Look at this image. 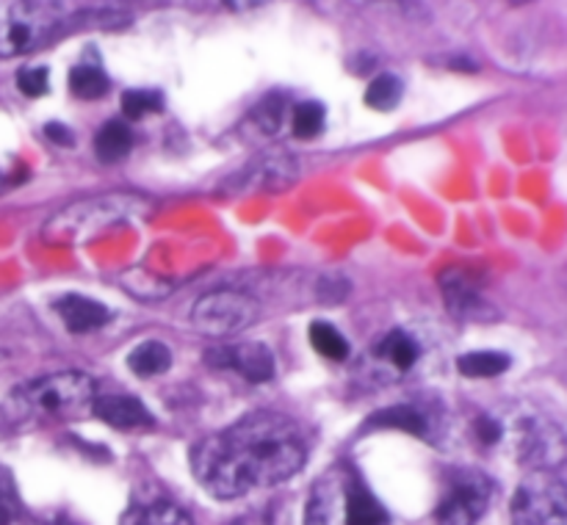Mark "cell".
<instances>
[{
  "label": "cell",
  "mask_w": 567,
  "mask_h": 525,
  "mask_svg": "<svg viewBox=\"0 0 567 525\" xmlns=\"http://www.w3.org/2000/svg\"><path fill=\"white\" fill-rule=\"evenodd\" d=\"M418 354H421V349H418L416 338H409L404 329L387 332L374 349V360L380 362L382 368H387V371H393L396 376L407 374L409 368L418 362Z\"/></svg>",
  "instance_id": "cell-14"
},
{
  "label": "cell",
  "mask_w": 567,
  "mask_h": 525,
  "mask_svg": "<svg viewBox=\"0 0 567 525\" xmlns=\"http://www.w3.org/2000/svg\"><path fill=\"white\" fill-rule=\"evenodd\" d=\"M324 105L316 100H308V103H299L297 112H293V133L299 139H316L324 130Z\"/></svg>",
  "instance_id": "cell-23"
},
{
  "label": "cell",
  "mask_w": 567,
  "mask_h": 525,
  "mask_svg": "<svg viewBox=\"0 0 567 525\" xmlns=\"http://www.w3.org/2000/svg\"><path fill=\"white\" fill-rule=\"evenodd\" d=\"M18 172H20V175H25L23 166H18V170H14V161L0 170V191H3V188H9V186H18V183L25 180V177H18Z\"/></svg>",
  "instance_id": "cell-29"
},
{
  "label": "cell",
  "mask_w": 567,
  "mask_h": 525,
  "mask_svg": "<svg viewBox=\"0 0 567 525\" xmlns=\"http://www.w3.org/2000/svg\"><path fill=\"white\" fill-rule=\"evenodd\" d=\"M161 108H164V97H161V92H152V89H130V92L123 94V114L128 119L159 114Z\"/></svg>",
  "instance_id": "cell-24"
},
{
  "label": "cell",
  "mask_w": 567,
  "mask_h": 525,
  "mask_svg": "<svg viewBox=\"0 0 567 525\" xmlns=\"http://www.w3.org/2000/svg\"><path fill=\"white\" fill-rule=\"evenodd\" d=\"M205 362L222 371H235L250 382H266L275 376V357L264 343L213 346L205 351Z\"/></svg>",
  "instance_id": "cell-11"
},
{
  "label": "cell",
  "mask_w": 567,
  "mask_h": 525,
  "mask_svg": "<svg viewBox=\"0 0 567 525\" xmlns=\"http://www.w3.org/2000/svg\"><path fill=\"white\" fill-rule=\"evenodd\" d=\"M56 310H59L61 322L70 332H92V329H100L108 322V307L106 304L94 302V299L86 296H65L56 302Z\"/></svg>",
  "instance_id": "cell-13"
},
{
  "label": "cell",
  "mask_w": 567,
  "mask_h": 525,
  "mask_svg": "<svg viewBox=\"0 0 567 525\" xmlns=\"http://www.w3.org/2000/svg\"><path fill=\"white\" fill-rule=\"evenodd\" d=\"M304 525H391V514L355 467L335 465L313 485Z\"/></svg>",
  "instance_id": "cell-2"
},
{
  "label": "cell",
  "mask_w": 567,
  "mask_h": 525,
  "mask_svg": "<svg viewBox=\"0 0 567 525\" xmlns=\"http://www.w3.org/2000/svg\"><path fill=\"white\" fill-rule=\"evenodd\" d=\"M147 202L136 194H106V197H89L81 202L67 205L65 210L54 213L45 224V241L59 246H78L97 238L103 230L125 222L130 217H141Z\"/></svg>",
  "instance_id": "cell-3"
},
{
  "label": "cell",
  "mask_w": 567,
  "mask_h": 525,
  "mask_svg": "<svg viewBox=\"0 0 567 525\" xmlns=\"http://www.w3.org/2000/svg\"><path fill=\"white\" fill-rule=\"evenodd\" d=\"M308 462V443L291 418L269 409L244 415L233 427L199 440L192 470L208 495L233 501L297 476Z\"/></svg>",
  "instance_id": "cell-1"
},
{
  "label": "cell",
  "mask_w": 567,
  "mask_h": 525,
  "mask_svg": "<svg viewBox=\"0 0 567 525\" xmlns=\"http://www.w3.org/2000/svg\"><path fill=\"white\" fill-rule=\"evenodd\" d=\"M371 427H382V429H402L407 434H418L421 438L427 432V420L424 415L418 412L416 407H391V409H380V412L371 418Z\"/></svg>",
  "instance_id": "cell-20"
},
{
  "label": "cell",
  "mask_w": 567,
  "mask_h": 525,
  "mask_svg": "<svg viewBox=\"0 0 567 525\" xmlns=\"http://www.w3.org/2000/svg\"><path fill=\"white\" fill-rule=\"evenodd\" d=\"M257 318L255 299L239 291L205 293L192 310V327L208 338H230L250 329Z\"/></svg>",
  "instance_id": "cell-6"
},
{
  "label": "cell",
  "mask_w": 567,
  "mask_h": 525,
  "mask_svg": "<svg viewBox=\"0 0 567 525\" xmlns=\"http://www.w3.org/2000/svg\"><path fill=\"white\" fill-rule=\"evenodd\" d=\"M20 520V498L14 490V481L3 467H0V525H18Z\"/></svg>",
  "instance_id": "cell-26"
},
{
  "label": "cell",
  "mask_w": 567,
  "mask_h": 525,
  "mask_svg": "<svg viewBox=\"0 0 567 525\" xmlns=\"http://www.w3.org/2000/svg\"><path fill=\"white\" fill-rule=\"evenodd\" d=\"M119 525H194V520L170 501H147L130 506Z\"/></svg>",
  "instance_id": "cell-15"
},
{
  "label": "cell",
  "mask_w": 567,
  "mask_h": 525,
  "mask_svg": "<svg viewBox=\"0 0 567 525\" xmlns=\"http://www.w3.org/2000/svg\"><path fill=\"white\" fill-rule=\"evenodd\" d=\"M490 481L479 470H454L445 479L443 495L435 509V523L438 525H476V520L490 506Z\"/></svg>",
  "instance_id": "cell-7"
},
{
  "label": "cell",
  "mask_w": 567,
  "mask_h": 525,
  "mask_svg": "<svg viewBox=\"0 0 567 525\" xmlns=\"http://www.w3.org/2000/svg\"><path fill=\"white\" fill-rule=\"evenodd\" d=\"M440 291H443L445 307L454 318L462 322H493L498 318L496 310L482 299L476 277H471L465 269H449L440 275Z\"/></svg>",
  "instance_id": "cell-10"
},
{
  "label": "cell",
  "mask_w": 567,
  "mask_h": 525,
  "mask_svg": "<svg viewBox=\"0 0 567 525\" xmlns=\"http://www.w3.org/2000/svg\"><path fill=\"white\" fill-rule=\"evenodd\" d=\"M311 346L319 351V354L327 357V360L333 362H340L349 357V340H346L344 335L327 322H313Z\"/></svg>",
  "instance_id": "cell-22"
},
{
  "label": "cell",
  "mask_w": 567,
  "mask_h": 525,
  "mask_svg": "<svg viewBox=\"0 0 567 525\" xmlns=\"http://www.w3.org/2000/svg\"><path fill=\"white\" fill-rule=\"evenodd\" d=\"M233 525H277V520L269 514H246V517L233 520Z\"/></svg>",
  "instance_id": "cell-30"
},
{
  "label": "cell",
  "mask_w": 567,
  "mask_h": 525,
  "mask_svg": "<svg viewBox=\"0 0 567 525\" xmlns=\"http://www.w3.org/2000/svg\"><path fill=\"white\" fill-rule=\"evenodd\" d=\"M128 368L141 380L159 376L172 368V351L161 340H144L128 354Z\"/></svg>",
  "instance_id": "cell-16"
},
{
  "label": "cell",
  "mask_w": 567,
  "mask_h": 525,
  "mask_svg": "<svg viewBox=\"0 0 567 525\" xmlns=\"http://www.w3.org/2000/svg\"><path fill=\"white\" fill-rule=\"evenodd\" d=\"M509 362H512L509 354H501V351H471V354H462L456 360V368L468 380H490V376L504 374Z\"/></svg>",
  "instance_id": "cell-18"
},
{
  "label": "cell",
  "mask_w": 567,
  "mask_h": 525,
  "mask_svg": "<svg viewBox=\"0 0 567 525\" xmlns=\"http://www.w3.org/2000/svg\"><path fill=\"white\" fill-rule=\"evenodd\" d=\"M45 136L50 141H54V144H61V147H72V133L70 130H67V125H61V122H50L45 128Z\"/></svg>",
  "instance_id": "cell-28"
},
{
  "label": "cell",
  "mask_w": 567,
  "mask_h": 525,
  "mask_svg": "<svg viewBox=\"0 0 567 525\" xmlns=\"http://www.w3.org/2000/svg\"><path fill=\"white\" fill-rule=\"evenodd\" d=\"M94 382L81 371H59L34 385L23 387L18 396V407L25 415L54 420H76L92 409Z\"/></svg>",
  "instance_id": "cell-5"
},
{
  "label": "cell",
  "mask_w": 567,
  "mask_h": 525,
  "mask_svg": "<svg viewBox=\"0 0 567 525\" xmlns=\"http://www.w3.org/2000/svg\"><path fill=\"white\" fill-rule=\"evenodd\" d=\"M514 445H518V459L526 462L529 467L548 470L556 467L565 456V438L562 429L551 418L540 415H521L512 427Z\"/></svg>",
  "instance_id": "cell-9"
},
{
  "label": "cell",
  "mask_w": 567,
  "mask_h": 525,
  "mask_svg": "<svg viewBox=\"0 0 567 525\" xmlns=\"http://www.w3.org/2000/svg\"><path fill=\"white\" fill-rule=\"evenodd\" d=\"M65 20L61 3H31V0H3L0 3V59H14L47 45Z\"/></svg>",
  "instance_id": "cell-4"
},
{
  "label": "cell",
  "mask_w": 567,
  "mask_h": 525,
  "mask_svg": "<svg viewBox=\"0 0 567 525\" xmlns=\"http://www.w3.org/2000/svg\"><path fill=\"white\" fill-rule=\"evenodd\" d=\"M404 83L396 75L385 72V75H377L374 81L366 89V105L374 108V112H393L398 103H402Z\"/></svg>",
  "instance_id": "cell-21"
},
{
  "label": "cell",
  "mask_w": 567,
  "mask_h": 525,
  "mask_svg": "<svg viewBox=\"0 0 567 525\" xmlns=\"http://www.w3.org/2000/svg\"><path fill=\"white\" fill-rule=\"evenodd\" d=\"M50 75H47V67H25L18 72V86L25 97H42L50 86Z\"/></svg>",
  "instance_id": "cell-27"
},
{
  "label": "cell",
  "mask_w": 567,
  "mask_h": 525,
  "mask_svg": "<svg viewBox=\"0 0 567 525\" xmlns=\"http://www.w3.org/2000/svg\"><path fill=\"white\" fill-rule=\"evenodd\" d=\"M92 409L100 420H106L108 427L125 429V432L152 427L150 409L134 396H94Z\"/></svg>",
  "instance_id": "cell-12"
},
{
  "label": "cell",
  "mask_w": 567,
  "mask_h": 525,
  "mask_svg": "<svg viewBox=\"0 0 567 525\" xmlns=\"http://www.w3.org/2000/svg\"><path fill=\"white\" fill-rule=\"evenodd\" d=\"M130 144H134V133H130L128 125L119 122V119L106 122L97 130V136H94V152H97V158L103 164H117V161H123L130 152Z\"/></svg>",
  "instance_id": "cell-17"
},
{
  "label": "cell",
  "mask_w": 567,
  "mask_h": 525,
  "mask_svg": "<svg viewBox=\"0 0 567 525\" xmlns=\"http://www.w3.org/2000/svg\"><path fill=\"white\" fill-rule=\"evenodd\" d=\"M286 112H288L286 97H280V94H271V97H266L264 103L255 108L257 128L264 130V133L275 136L277 130L282 128V122H286Z\"/></svg>",
  "instance_id": "cell-25"
},
{
  "label": "cell",
  "mask_w": 567,
  "mask_h": 525,
  "mask_svg": "<svg viewBox=\"0 0 567 525\" xmlns=\"http://www.w3.org/2000/svg\"><path fill=\"white\" fill-rule=\"evenodd\" d=\"M514 525H567V492L556 476L540 470L529 476L512 498Z\"/></svg>",
  "instance_id": "cell-8"
},
{
  "label": "cell",
  "mask_w": 567,
  "mask_h": 525,
  "mask_svg": "<svg viewBox=\"0 0 567 525\" xmlns=\"http://www.w3.org/2000/svg\"><path fill=\"white\" fill-rule=\"evenodd\" d=\"M108 75L103 72V67L94 65V61H81V65L72 67L70 72V89L76 97L81 100H97L108 92Z\"/></svg>",
  "instance_id": "cell-19"
}]
</instances>
